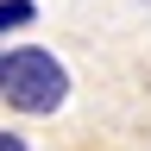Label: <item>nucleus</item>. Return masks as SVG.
Returning <instances> with one entry per match:
<instances>
[{
  "label": "nucleus",
  "mask_w": 151,
  "mask_h": 151,
  "mask_svg": "<svg viewBox=\"0 0 151 151\" xmlns=\"http://www.w3.org/2000/svg\"><path fill=\"white\" fill-rule=\"evenodd\" d=\"M69 94V76L50 50H6L0 57V101L19 107V113H57Z\"/></svg>",
  "instance_id": "nucleus-1"
},
{
  "label": "nucleus",
  "mask_w": 151,
  "mask_h": 151,
  "mask_svg": "<svg viewBox=\"0 0 151 151\" xmlns=\"http://www.w3.org/2000/svg\"><path fill=\"white\" fill-rule=\"evenodd\" d=\"M32 19V0H0V32H19Z\"/></svg>",
  "instance_id": "nucleus-2"
},
{
  "label": "nucleus",
  "mask_w": 151,
  "mask_h": 151,
  "mask_svg": "<svg viewBox=\"0 0 151 151\" xmlns=\"http://www.w3.org/2000/svg\"><path fill=\"white\" fill-rule=\"evenodd\" d=\"M0 151H25V139L19 132H0Z\"/></svg>",
  "instance_id": "nucleus-3"
}]
</instances>
